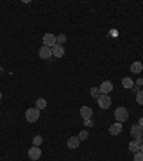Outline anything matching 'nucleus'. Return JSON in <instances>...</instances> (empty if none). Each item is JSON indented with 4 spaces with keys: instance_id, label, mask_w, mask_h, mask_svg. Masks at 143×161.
<instances>
[{
    "instance_id": "1",
    "label": "nucleus",
    "mask_w": 143,
    "mask_h": 161,
    "mask_svg": "<svg viewBox=\"0 0 143 161\" xmlns=\"http://www.w3.org/2000/svg\"><path fill=\"white\" fill-rule=\"evenodd\" d=\"M115 118H116L117 122L123 124V122H126V121L129 119V111H127L125 107L116 108V111H115Z\"/></svg>"
},
{
    "instance_id": "2",
    "label": "nucleus",
    "mask_w": 143,
    "mask_h": 161,
    "mask_svg": "<svg viewBox=\"0 0 143 161\" xmlns=\"http://www.w3.org/2000/svg\"><path fill=\"white\" fill-rule=\"evenodd\" d=\"M130 135H132V137L135 138V141H137L139 144H142V142H143V140H142L143 130H142V127H140L139 124L132 125V128H130Z\"/></svg>"
},
{
    "instance_id": "3",
    "label": "nucleus",
    "mask_w": 143,
    "mask_h": 161,
    "mask_svg": "<svg viewBox=\"0 0 143 161\" xmlns=\"http://www.w3.org/2000/svg\"><path fill=\"white\" fill-rule=\"evenodd\" d=\"M26 121L27 122H36L37 119L40 118V111L37 109L36 107L34 108H29V109L26 111Z\"/></svg>"
},
{
    "instance_id": "4",
    "label": "nucleus",
    "mask_w": 143,
    "mask_h": 161,
    "mask_svg": "<svg viewBox=\"0 0 143 161\" xmlns=\"http://www.w3.org/2000/svg\"><path fill=\"white\" fill-rule=\"evenodd\" d=\"M97 104H99V107L102 109H109L110 105H112V99H110L109 95H100L97 98Z\"/></svg>"
},
{
    "instance_id": "5",
    "label": "nucleus",
    "mask_w": 143,
    "mask_h": 161,
    "mask_svg": "<svg viewBox=\"0 0 143 161\" xmlns=\"http://www.w3.org/2000/svg\"><path fill=\"white\" fill-rule=\"evenodd\" d=\"M112 89H113V84L110 80H103L99 86V91L102 95H109V92H112Z\"/></svg>"
},
{
    "instance_id": "6",
    "label": "nucleus",
    "mask_w": 143,
    "mask_h": 161,
    "mask_svg": "<svg viewBox=\"0 0 143 161\" xmlns=\"http://www.w3.org/2000/svg\"><path fill=\"white\" fill-rule=\"evenodd\" d=\"M40 157H42V150H40L39 147H34L33 145V147L29 150V158L33 161H37Z\"/></svg>"
},
{
    "instance_id": "7",
    "label": "nucleus",
    "mask_w": 143,
    "mask_h": 161,
    "mask_svg": "<svg viewBox=\"0 0 143 161\" xmlns=\"http://www.w3.org/2000/svg\"><path fill=\"white\" fill-rule=\"evenodd\" d=\"M43 45L44 46H49V47L54 46V45H56V36L52 33H46L43 36Z\"/></svg>"
},
{
    "instance_id": "8",
    "label": "nucleus",
    "mask_w": 143,
    "mask_h": 161,
    "mask_svg": "<svg viewBox=\"0 0 143 161\" xmlns=\"http://www.w3.org/2000/svg\"><path fill=\"white\" fill-rule=\"evenodd\" d=\"M122 131H123V125L120 124V122H115V124H112L109 127L110 135H119Z\"/></svg>"
},
{
    "instance_id": "9",
    "label": "nucleus",
    "mask_w": 143,
    "mask_h": 161,
    "mask_svg": "<svg viewBox=\"0 0 143 161\" xmlns=\"http://www.w3.org/2000/svg\"><path fill=\"white\" fill-rule=\"evenodd\" d=\"M52 55H53L54 58H62L64 55V47L62 46V45H54V46H52Z\"/></svg>"
},
{
    "instance_id": "10",
    "label": "nucleus",
    "mask_w": 143,
    "mask_h": 161,
    "mask_svg": "<svg viewBox=\"0 0 143 161\" xmlns=\"http://www.w3.org/2000/svg\"><path fill=\"white\" fill-rule=\"evenodd\" d=\"M39 56L42 58V59H49L50 56H52V47L49 46H42L39 49Z\"/></svg>"
},
{
    "instance_id": "11",
    "label": "nucleus",
    "mask_w": 143,
    "mask_h": 161,
    "mask_svg": "<svg viewBox=\"0 0 143 161\" xmlns=\"http://www.w3.org/2000/svg\"><path fill=\"white\" fill-rule=\"evenodd\" d=\"M80 115H82L83 119H90L92 115H93V111H92L90 107H82L80 108Z\"/></svg>"
},
{
    "instance_id": "12",
    "label": "nucleus",
    "mask_w": 143,
    "mask_h": 161,
    "mask_svg": "<svg viewBox=\"0 0 143 161\" xmlns=\"http://www.w3.org/2000/svg\"><path fill=\"white\" fill-rule=\"evenodd\" d=\"M79 144H80L79 137H70V138H67V147L72 148V150L77 148V147H79Z\"/></svg>"
},
{
    "instance_id": "13",
    "label": "nucleus",
    "mask_w": 143,
    "mask_h": 161,
    "mask_svg": "<svg viewBox=\"0 0 143 161\" xmlns=\"http://www.w3.org/2000/svg\"><path fill=\"white\" fill-rule=\"evenodd\" d=\"M133 85H135V82H133V79H132V78L126 76V78H123V79H122V86L126 88V89H132V88H133Z\"/></svg>"
},
{
    "instance_id": "14",
    "label": "nucleus",
    "mask_w": 143,
    "mask_h": 161,
    "mask_svg": "<svg viewBox=\"0 0 143 161\" xmlns=\"http://www.w3.org/2000/svg\"><path fill=\"white\" fill-rule=\"evenodd\" d=\"M130 70H132L133 74H140V72L143 70L142 62H133V64L130 65Z\"/></svg>"
},
{
    "instance_id": "15",
    "label": "nucleus",
    "mask_w": 143,
    "mask_h": 161,
    "mask_svg": "<svg viewBox=\"0 0 143 161\" xmlns=\"http://www.w3.org/2000/svg\"><path fill=\"white\" fill-rule=\"evenodd\" d=\"M129 151H132L133 154H136V153H139L140 151V144L137 142V141H130L129 142Z\"/></svg>"
},
{
    "instance_id": "16",
    "label": "nucleus",
    "mask_w": 143,
    "mask_h": 161,
    "mask_svg": "<svg viewBox=\"0 0 143 161\" xmlns=\"http://www.w3.org/2000/svg\"><path fill=\"white\" fill-rule=\"evenodd\" d=\"M47 107V102H46V99L44 98H39V99L36 101V108L37 109H44V108Z\"/></svg>"
},
{
    "instance_id": "17",
    "label": "nucleus",
    "mask_w": 143,
    "mask_h": 161,
    "mask_svg": "<svg viewBox=\"0 0 143 161\" xmlns=\"http://www.w3.org/2000/svg\"><path fill=\"white\" fill-rule=\"evenodd\" d=\"M90 95H92L93 98H96V99H97V98H99L102 94H100L99 88H94V86H93V88H90Z\"/></svg>"
},
{
    "instance_id": "18",
    "label": "nucleus",
    "mask_w": 143,
    "mask_h": 161,
    "mask_svg": "<svg viewBox=\"0 0 143 161\" xmlns=\"http://www.w3.org/2000/svg\"><path fill=\"white\" fill-rule=\"evenodd\" d=\"M64 42H66V35L60 33L59 36H56V43H57V45H63Z\"/></svg>"
},
{
    "instance_id": "19",
    "label": "nucleus",
    "mask_w": 143,
    "mask_h": 161,
    "mask_svg": "<svg viewBox=\"0 0 143 161\" xmlns=\"http://www.w3.org/2000/svg\"><path fill=\"white\" fill-rule=\"evenodd\" d=\"M77 137H79V140L80 141H84V140H87V138H89V132H87V131H80L79 132V135H77Z\"/></svg>"
},
{
    "instance_id": "20",
    "label": "nucleus",
    "mask_w": 143,
    "mask_h": 161,
    "mask_svg": "<svg viewBox=\"0 0 143 161\" xmlns=\"http://www.w3.org/2000/svg\"><path fill=\"white\" fill-rule=\"evenodd\" d=\"M136 102L140 105H143V91L140 89L139 92H136Z\"/></svg>"
},
{
    "instance_id": "21",
    "label": "nucleus",
    "mask_w": 143,
    "mask_h": 161,
    "mask_svg": "<svg viewBox=\"0 0 143 161\" xmlns=\"http://www.w3.org/2000/svg\"><path fill=\"white\" fill-rule=\"evenodd\" d=\"M42 142H43V138L40 137V135H36V137H33V145H34V147H39Z\"/></svg>"
},
{
    "instance_id": "22",
    "label": "nucleus",
    "mask_w": 143,
    "mask_h": 161,
    "mask_svg": "<svg viewBox=\"0 0 143 161\" xmlns=\"http://www.w3.org/2000/svg\"><path fill=\"white\" fill-rule=\"evenodd\" d=\"M133 160L135 161H143V153H142V151H139V153H136V154H135Z\"/></svg>"
},
{
    "instance_id": "23",
    "label": "nucleus",
    "mask_w": 143,
    "mask_h": 161,
    "mask_svg": "<svg viewBox=\"0 0 143 161\" xmlns=\"http://www.w3.org/2000/svg\"><path fill=\"white\" fill-rule=\"evenodd\" d=\"M83 124L86 125V127H90V125H93V121H92V118H90V119H83Z\"/></svg>"
},
{
    "instance_id": "24",
    "label": "nucleus",
    "mask_w": 143,
    "mask_h": 161,
    "mask_svg": "<svg viewBox=\"0 0 143 161\" xmlns=\"http://www.w3.org/2000/svg\"><path fill=\"white\" fill-rule=\"evenodd\" d=\"M136 85H137V86H143V79H142V78H139V79H136Z\"/></svg>"
},
{
    "instance_id": "25",
    "label": "nucleus",
    "mask_w": 143,
    "mask_h": 161,
    "mask_svg": "<svg viewBox=\"0 0 143 161\" xmlns=\"http://www.w3.org/2000/svg\"><path fill=\"white\" fill-rule=\"evenodd\" d=\"M132 89H133L135 92H139V91H140V88L137 86V85H133V88H132Z\"/></svg>"
},
{
    "instance_id": "26",
    "label": "nucleus",
    "mask_w": 143,
    "mask_h": 161,
    "mask_svg": "<svg viewBox=\"0 0 143 161\" xmlns=\"http://www.w3.org/2000/svg\"><path fill=\"white\" fill-rule=\"evenodd\" d=\"M139 125H140V127H143V117L139 119Z\"/></svg>"
},
{
    "instance_id": "27",
    "label": "nucleus",
    "mask_w": 143,
    "mask_h": 161,
    "mask_svg": "<svg viewBox=\"0 0 143 161\" xmlns=\"http://www.w3.org/2000/svg\"><path fill=\"white\" fill-rule=\"evenodd\" d=\"M140 151H142V153H143V142H142V144H140Z\"/></svg>"
},
{
    "instance_id": "28",
    "label": "nucleus",
    "mask_w": 143,
    "mask_h": 161,
    "mask_svg": "<svg viewBox=\"0 0 143 161\" xmlns=\"http://www.w3.org/2000/svg\"><path fill=\"white\" fill-rule=\"evenodd\" d=\"M2 97H3V95H2V92H0V99H2Z\"/></svg>"
},
{
    "instance_id": "29",
    "label": "nucleus",
    "mask_w": 143,
    "mask_h": 161,
    "mask_svg": "<svg viewBox=\"0 0 143 161\" xmlns=\"http://www.w3.org/2000/svg\"><path fill=\"white\" fill-rule=\"evenodd\" d=\"M142 130H143V127H142Z\"/></svg>"
}]
</instances>
